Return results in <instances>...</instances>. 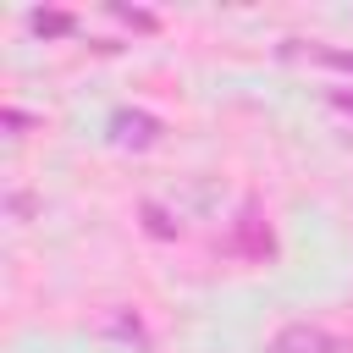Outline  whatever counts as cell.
<instances>
[{"mask_svg": "<svg viewBox=\"0 0 353 353\" xmlns=\"http://www.w3.org/2000/svg\"><path fill=\"white\" fill-rule=\"evenodd\" d=\"M331 105H336V110H347V116H353V94H342V88H336V94H331Z\"/></svg>", "mask_w": 353, "mask_h": 353, "instance_id": "cell-5", "label": "cell"}, {"mask_svg": "<svg viewBox=\"0 0 353 353\" xmlns=\"http://www.w3.org/2000/svg\"><path fill=\"white\" fill-rule=\"evenodd\" d=\"M110 127H116V143H138V149H143V143H154V132H160V121H154V116H127V110H121Z\"/></svg>", "mask_w": 353, "mask_h": 353, "instance_id": "cell-2", "label": "cell"}, {"mask_svg": "<svg viewBox=\"0 0 353 353\" xmlns=\"http://www.w3.org/2000/svg\"><path fill=\"white\" fill-rule=\"evenodd\" d=\"M33 28H39V33H66V28H72V17H55V11H33Z\"/></svg>", "mask_w": 353, "mask_h": 353, "instance_id": "cell-3", "label": "cell"}, {"mask_svg": "<svg viewBox=\"0 0 353 353\" xmlns=\"http://www.w3.org/2000/svg\"><path fill=\"white\" fill-rule=\"evenodd\" d=\"M270 353H353V336H342L331 325H314V320H292L270 336Z\"/></svg>", "mask_w": 353, "mask_h": 353, "instance_id": "cell-1", "label": "cell"}, {"mask_svg": "<svg viewBox=\"0 0 353 353\" xmlns=\"http://www.w3.org/2000/svg\"><path fill=\"white\" fill-rule=\"evenodd\" d=\"M309 61H325V66H342V72H353V50H309Z\"/></svg>", "mask_w": 353, "mask_h": 353, "instance_id": "cell-4", "label": "cell"}]
</instances>
